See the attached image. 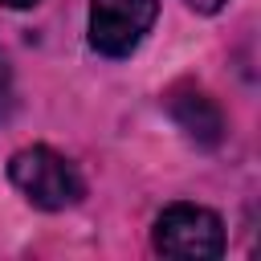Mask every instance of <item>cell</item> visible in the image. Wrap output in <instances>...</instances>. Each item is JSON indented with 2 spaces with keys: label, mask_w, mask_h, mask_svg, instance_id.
Instances as JSON below:
<instances>
[{
  "label": "cell",
  "mask_w": 261,
  "mask_h": 261,
  "mask_svg": "<svg viewBox=\"0 0 261 261\" xmlns=\"http://www.w3.org/2000/svg\"><path fill=\"white\" fill-rule=\"evenodd\" d=\"M4 8H29V4H37V0H0Z\"/></svg>",
  "instance_id": "52a82bcc"
},
{
  "label": "cell",
  "mask_w": 261,
  "mask_h": 261,
  "mask_svg": "<svg viewBox=\"0 0 261 261\" xmlns=\"http://www.w3.org/2000/svg\"><path fill=\"white\" fill-rule=\"evenodd\" d=\"M171 118H175L179 130H184L192 143H200V147H216L220 135H224V114H220V106H216L208 94H200V90L175 94V98H171Z\"/></svg>",
  "instance_id": "277c9868"
},
{
  "label": "cell",
  "mask_w": 261,
  "mask_h": 261,
  "mask_svg": "<svg viewBox=\"0 0 261 261\" xmlns=\"http://www.w3.org/2000/svg\"><path fill=\"white\" fill-rule=\"evenodd\" d=\"M8 110H12V73H8V61L0 53V122L8 118Z\"/></svg>",
  "instance_id": "5b68a950"
},
{
  "label": "cell",
  "mask_w": 261,
  "mask_h": 261,
  "mask_svg": "<svg viewBox=\"0 0 261 261\" xmlns=\"http://www.w3.org/2000/svg\"><path fill=\"white\" fill-rule=\"evenodd\" d=\"M188 8H196V12H216V8H224V0H188Z\"/></svg>",
  "instance_id": "8992f818"
},
{
  "label": "cell",
  "mask_w": 261,
  "mask_h": 261,
  "mask_svg": "<svg viewBox=\"0 0 261 261\" xmlns=\"http://www.w3.org/2000/svg\"><path fill=\"white\" fill-rule=\"evenodd\" d=\"M8 179L16 184V192L29 204H37L45 212H65L86 196L82 171L65 155H57L53 147H41V143L24 147L8 159Z\"/></svg>",
  "instance_id": "6da1fadb"
},
{
  "label": "cell",
  "mask_w": 261,
  "mask_h": 261,
  "mask_svg": "<svg viewBox=\"0 0 261 261\" xmlns=\"http://www.w3.org/2000/svg\"><path fill=\"white\" fill-rule=\"evenodd\" d=\"M159 16V0H90V45L102 57H130Z\"/></svg>",
  "instance_id": "3957f363"
},
{
  "label": "cell",
  "mask_w": 261,
  "mask_h": 261,
  "mask_svg": "<svg viewBox=\"0 0 261 261\" xmlns=\"http://www.w3.org/2000/svg\"><path fill=\"white\" fill-rule=\"evenodd\" d=\"M155 253L175 261H216L224 253V224L204 204H167L155 216Z\"/></svg>",
  "instance_id": "7a4b0ae2"
}]
</instances>
